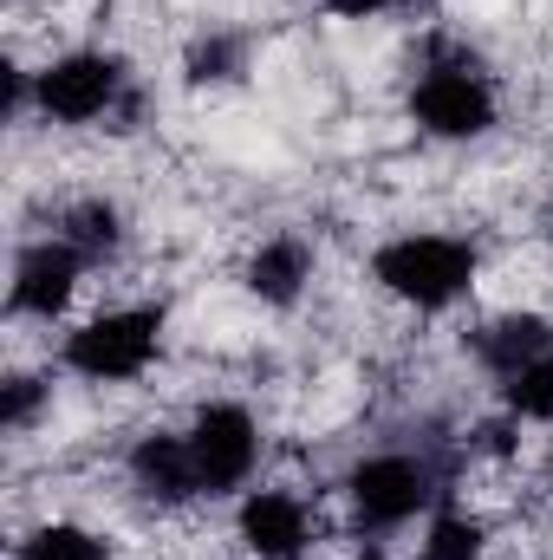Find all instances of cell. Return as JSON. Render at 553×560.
Instances as JSON below:
<instances>
[{"instance_id":"obj_4","label":"cell","mask_w":553,"mask_h":560,"mask_svg":"<svg viewBox=\"0 0 553 560\" xmlns=\"http://www.w3.org/2000/svg\"><path fill=\"white\" fill-rule=\"evenodd\" d=\"M125 92V66L111 52H66L39 72V112L59 125H92L118 105Z\"/></svg>"},{"instance_id":"obj_5","label":"cell","mask_w":553,"mask_h":560,"mask_svg":"<svg viewBox=\"0 0 553 560\" xmlns=\"http://www.w3.org/2000/svg\"><path fill=\"white\" fill-rule=\"evenodd\" d=\"M411 112L436 138H482L495 125V98H489L482 72H469V66H430L411 92Z\"/></svg>"},{"instance_id":"obj_14","label":"cell","mask_w":553,"mask_h":560,"mask_svg":"<svg viewBox=\"0 0 553 560\" xmlns=\"http://www.w3.org/2000/svg\"><path fill=\"white\" fill-rule=\"evenodd\" d=\"M416 560H482V522H469V515L430 522V541L416 548Z\"/></svg>"},{"instance_id":"obj_12","label":"cell","mask_w":553,"mask_h":560,"mask_svg":"<svg viewBox=\"0 0 553 560\" xmlns=\"http://www.w3.org/2000/svg\"><path fill=\"white\" fill-rule=\"evenodd\" d=\"M20 560H111V548L92 535V528H72V522H52L39 535L20 541Z\"/></svg>"},{"instance_id":"obj_16","label":"cell","mask_w":553,"mask_h":560,"mask_svg":"<svg viewBox=\"0 0 553 560\" xmlns=\"http://www.w3.org/2000/svg\"><path fill=\"white\" fill-rule=\"evenodd\" d=\"M242 72V39H202L189 52V79H235Z\"/></svg>"},{"instance_id":"obj_1","label":"cell","mask_w":553,"mask_h":560,"mask_svg":"<svg viewBox=\"0 0 553 560\" xmlns=\"http://www.w3.org/2000/svg\"><path fill=\"white\" fill-rule=\"evenodd\" d=\"M372 275L411 306H449L475 280V248L456 235H398L372 255Z\"/></svg>"},{"instance_id":"obj_18","label":"cell","mask_w":553,"mask_h":560,"mask_svg":"<svg viewBox=\"0 0 553 560\" xmlns=\"http://www.w3.org/2000/svg\"><path fill=\"white\" fill-rule=\"evenodd\" d=\"M332 13H345V20H365V13H385V7H404V0H326Z\"/></svg>"},{"instance_id":"obj_13","label":"cell","mask_w":553,"mask_h":560,"mask_svg":"<svg viewBox=\"0 0 553 560\" xmlns=\"http://www.w3.org/2000/svg\"><path fill=\"white\" fill-rule=\"evenodd\" d=\"M508 411L515 418H534V423H553V352L508 378Z\"/></svg>"},{"instance_id":"obj_6","label":"cell","mask_w":553,"mask_h":560,"mask_svg":"<svg viewBox=\"0 0 553 560\" xmlns=\"http://www.w3.org/2000/svg\"><path fill=\"white\" fill-rule=\"evenodd\" d=\"M345 489H352L358 522H372V528H398V522H411L416 509L436 495V482H430V469H423L416 456H372V463L352 469Z\"/></svg>"},{"instance_id":"obj_7","label":"cell","mask_w":553,"mask_h":560,"mask_svg":"<svg viewBox=\"0 0 553 560\" xmlns=\"http://www.w3.org/2000/svg\"><path fill=\"white\" fill-rule=\"evenodd\" d=\"M79 275H85V255L72 242H33L13 268V313H33V319L66 313V300L79 293Z\"/></svg>"},{"instance_id":"obj_19","label":"cell","mask_w":553,"mask_h":560,"mask_svg":"<svg viewBox=\"0 0 553 560\" xmlns=\"http://www.w3.org/2000/svg\"><path fill=\"white\" fill-rule=\"evenodd\" d=\"M548 469H553V456H548Z\"/></svg>"},{"instance_id":"obj_15","label":"cell","mask_w":553,"mask_h":560,"mask_svg":"<svg viewBox=\"0 0 553 560\" xmlns=\"http://www.w3.org/2000/svg\"><path fill=\"white\" fill-rule=\"evenodd\" d=\"M66 242H72L79 255H105V248L118 242V209H111V202H79V209L66 215Z\"/></svg>"},{"instance_id":"obj_10","label":"cell","mask_w":553,"mask_h":560,"mask_svg":"<svg viewBox=\"0 0 553 560\" xmlns=\"http://www.w3.org/2000/svg\"><path fill=\"white\" fill-rule=\"evenodd\" d=\"M548 319L541 313H508V319H495L489 332H475V359L489 365V372H502V378H515V372H528L534 359H548Z\"/></svg>"},{"instance_id":"obj_8","label":"cell","mask_w":553,"mask_h":560,"mask_svg":"<svg viewBox=\"0 0 553 560\" xmlns=\"http://www.w3.org/2000/svg\"><path fill=\"white\" fill-rule=\"evenodd\" d=\"M242 541L261 560H299L306 548V502L286 489H255L242 502Z\"/></svg>"},{"instance_id":"obj_2","label":"cell","mask_w":553,"mask_h":560,"mask_svg":"<svg viewBox=\"0 0 553 560\" xmlns=\"http://www.w3.org/2000/svg\"><path fill=\"white\" fill-rule=\"evenodd\" d=\"M156 339H163V313H156V306L98 313L92 326H79V332L66 339V365H72L79 378L118 385V378H138L143 365L156 359Z\"/></svg>"},{"instance_id":"obj_3","label":"cell","mask_w":553,"mask_h":560,"mask_svg":"<svg viewBox=\"0 0 553 560\" xmlns=\"http://www.w3.org/2000/svg\"><path fill=\"white\" fill-rule=\"evenodd\" d=\"M189 456H196V476H202V495H222V489H242L261 463V430L242 405H202L189 423Z\"/></svg>"},{"instance_id":"obj_9","label":"cell","mask_w":553,"mask_h":560,"mask_svg":"<svg viewBox=\"0 0 553 560\" xmlns=\"http://www.w3.org/2000/svg\"><path fill=\"white\" fill-rule=\"evenodd\" d=\"M131 476H138L143 495H156V502H196L202 495L189 436H143L138 456H131Z\"/></svg>"},{"instance_id":"obj_17","label":"cell","mask_w":553,"mask_h":560,"mask_svg":"<svg viewBox=\"0 0 553 560\" xmlns=\"http://www.w3.org/2000/svg\"><path fill=\"white\" fill-rule=\"evenodd\" d=\"M33 411H39V385H33V378H7L0 423H7V430H26V423H33Z\"/></svg>"},{"instance_id":"obj_11","label":"cell","mask_w":553,"mask_h":560,"mask_svg":"<svg viewBox=\"0 0 553 560\" xmlns=\"http://www.w3.org/2000/svg\"><path fill=\"white\" fill-rule=\"evenodd\" d=\"M306 280H313V248H306L299 235H274V242H261V255L248 261V287H255L261 300H274V306H293Z\"/></svg>"}]
</instances>
